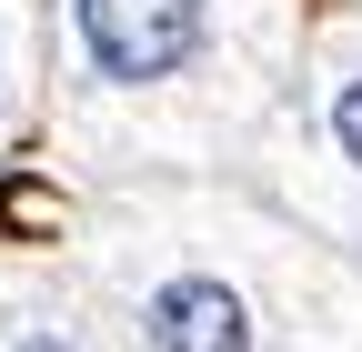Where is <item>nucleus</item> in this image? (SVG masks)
<instances>
[{
  "label": "nucleus",
  "mask_w": 362,
  "mask_h": 352,
  "mask_svg": "<svg viewBox=\"0 0 362 352\" xmlns=\"http://www.w3.org/2000/svg\"><path fill=\"white\" fill-rule=\"evenodd\" d=\"M11 352H81V342H71V332H21Z\"/></svg>",
  "instance_id": "20e7f679"
},
{
  "label": "nucleus",
  "mask_w": 362,
  "mask_h": 352,
  "mask_svg": "<svg viewBox=\"0 0 362 352\" xmlns=\"http://www.w3.org/2000/svg\"><path fill=\"white\" fill-rule=\"evenodd\" d=\"M141 342L151 352H252V312L221 272H181L141 302Z\"/></svg>",
  "instance_id": "f03ea898"
},
{
  "label": "nucleus",
  "mask_w": 362,
  "mask_h": 352,
  "mask_svg": "<svg viewBox=\"0 0 362 352\" xmlns=\"http://www.w3.org/2000/svg\"><path fill=\"white\" fill-rule=\"evenodd\" d=\"M332 141H342V161H362V71L332 91Z\"/></svg>",
  "instance_id": "7ed1b4c3"
},
{
  "label": "nucleus",
  "mask_w": 362,
  "mask_h": 352,
  "mask_svg": "<svg viewBox=\"0 0 362 352\" xmlns=\"http://www.w3.org/2000/svg\"><path fill=\"white\" fill-rule=\"evenodd\" d=\"M71 30H81V51H90L101 81H131L141 91V81H171L202 51L211 11L202 0H71Z\"/></svg>",
  "instance_id": "f257e3e1"
}]
</instances>
